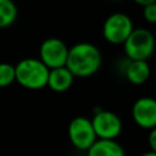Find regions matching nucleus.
I'll return each instance as SVG.
<instances>
[{"instance_id":"1","label":"nucleus","mask_w":156,"mask_h":156,"mask_svg":"<svg viewBox=\"0 0 156 156\" xmlns=\"http://www.w3.org/2000/svg\"><path fill=\"white\" fill-rule=\"evenodd\" d=\"M101 52L90 43H78L68 49L65 67L73 77H89L99 71Z\"/></svg>"},{"instance_id":"2","label":"nucleus","mask_w":156,"mask_h":156,"mask_svg":"<svg viewBox=\"0 0 156 156\" xmlns=\"http://www.w3.org/2000/svg\"><path fill=\"white\" fill-rule=\"evenodd\" d=\"M49 71L39 58H23L15 66V80L27 89L38 90L46 87Z\"/></svg>"},{"instance_id":"3","label":"nucleus","mask_w":156,"mask_h":156,"mask_svg":"<svg viewBox=\"0 0 156 156\" xmlns=\"http://www.w3.org/2000/svg\"><path fill=\"white\" fill-rule=\"evenodd\" d=\"M123 45L129 61H146L154 52L155 38L150 30L138 28L133 29Z\"/></svg>"},{"instance_id":"4","label":"nucleus","mask_w":156,"mask_h":156,"mask_svg":"<svg viewBox=\"0 0 156 156\" xmlns=\"http://www.w3.org/2000/svg\"><path fill=\"white\" fill-rule=\"evenodd\" d=\"M133 22L129 16L122 12L110 15L102 26L104 39L111 44H123L133 32Z\"/></svg>"},{"instance_id":"5","label":"nucleus","mask_w":156,"mask_h":156,"mask_svg":"<svg viewBox=\"0 0 156 156\" xmlns=\"http://www.w3.org/2000/svg\"><path fill=\"white\" fill-rule=\"evenodd\" d=\"M68 138L72 145L80 151H88V149L98 140L90 119L83 116L74 117L69 122Z\"/></svg>"},{"instance_id":"6","label":"nucleus","mask_w":156,"mask_h":156,"mask_svg":"<svg viewBox=\"0 0 156 156\" xmlns=\"http://www.w3.org/2000/svg\"><path fill=\"white\" fill-rule=\"evenodd\" d=\"M67 54H68V48L61 39L48 38L40 45L39 60L49 69H55V68L65 67Z\"/></svg>"},{"instance_id":"7","label":"nucleus","mask_w":156,"mask_h":156,"mask_svg":"<svg viewBox=\"0 0 156 156\" xmlns=\"http://www.w3.org/2000/svg\"><path fill=\"white\" fill-rule=\"evenodd\" d=\"M93 129L95 132L96 139L101 140H115L121 130H122V122L121 118L111 111H99L94 115L93 119H90Z\"/></svg>"},{"instance_id":"8","label":"nucleus","mask_w":156,"mask_h":156,"mask_svg":"<svg viewBox=\"0 0 156 156\" xmlns=\"http://www.w3.org/2000/svg\"><path fill=\"white\" fill-rule=\"evenodd\" d=\"M132 117L139 127L154 129L156 126V101L149 96L138 99L132 107Z\"/></svg>"},{"instance_id":"9","label":"nucleus","mask_w":156,"mask_h":156,"mask_svg":"<svg viewBox=\"0 0 156 156\" xmlns=\"http://www.w3.org/2000/svg\"><path fill=\"white\" fill-rule=\"evenodd\" d=\"M73 78L74 77L66 67L50 69L46 85L56 93H63L71 88L73 83Z\"/></svg>"},{"instance_id":"10","label":"nucleus","mask_w":156,"mask_h":156,"mask_svg":"<svg viewBox=\"0 0 156 156\" xmlns=\"http://www.w3.org/2000/svg\"><path fill=\"white\" fill-rule=\"evenodd\" d=\"M87 152L88 156H126L123 147L116 140L98 139Z\"/></svg>"},{"instance_id":"11","label":"nucleus","mask_w":156,"mask_h":156,"mask_svg":"<svg viewBox=\"0 0 156 156\" xmlns=\"http://www.w3.org/2000/svg\"><path fill=\"white\" fill-rule=\"evenodd\" d=\"M127 79L135 85L145 83L150 77V67L146 61H129L126 67Z\"/></svg>"},{"instance_id":"12","label":"nucleus","mask_w":156,"mask_h":156,"mask_svg":"<svg viewBox=\"0 0 156 156\" xmlns=\"http://www.w3.org/2000/svg\"><path fill=\"white\" fill-rule=\"evenodd\" d=\"M17 17V7L10 0H0V28L9 27Z\"/></svg>"},{"instance_id":"13","label":"nucleus","mask_w":156,"mask_h":156,"mask_svg":"<svg viewBox=\"0 0 156 156\" xmlns=\"http://www.w3.org/2000/svg\"><path fill=\"white\" fill-rule=\"evenodd\" d=\"M15 82V66L1 62L0 63V88L7 87Z\"/></svg>"},{"instance_id":"14","label":"nucleus","mask_w":156,"mask_h":156,"mask_svg":"<svg viewBox=\"0 0 156 156\" xmlns=\"http://www.w3.org/2000/svg\"><path fill=\"white\" fill-rule=\"evenodd\" d=\"M143 16L149 23L156 22V2H151L143 7Z\"/></svg>"},{"instance_id":"15","label":"nucleus","mask_w":156,"mask_h":156,"mask_svg":"<svg viewBox=\"0 0 156 156\" xmlns=\"http://www.w3.org/2000/svg\"><path fill=\"white\" fill-rule=\"evenodd\" d=\"M149 145H150V151H154L156 152V130L155 128L150 130V134H149Z\"/></svg>"},{"instance_id":"16","label":"nucleus","mask_w":156,"mask_h":156,"mask_svg":"<svg viewBox=\"0 0 156 156\" xmlns=\"http://www.w3.org/2000/svg\"><path fill=\"white\" fill-rule=\"evenodd\" d=\"M154 1L155 0H135V2L139 4V5H141V6H146V5H149V4L154 2Z\"/></svg>"},{"instance_id":"17","label":"nucleus","mask_w":156,"mask_h":156,"mask_svg":"<svg viewBox=\"0 0 156 156\" xmlns=\"http://www.w3.org/2000/svg\"><path fill=\"white\" fill-rule=\"evenodd\" d=\"M141 156H156V152H154V151H146Z\"/></svg>"}]
</instances>
